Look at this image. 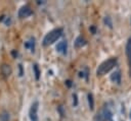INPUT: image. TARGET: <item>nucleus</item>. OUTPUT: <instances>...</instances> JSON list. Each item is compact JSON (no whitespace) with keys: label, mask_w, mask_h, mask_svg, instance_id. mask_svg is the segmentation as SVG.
I'll return each instance as SVG.
<instances>
[{"label":"nucleus","mask_w":131,"mask_h":121,"mask_svg":"<svg viewBox=\"0 0 131 121\" xmlns=\"http://www.w3.org/2000/svg\"><path fill=\"white\" fill-rule=\"evenodd\" d=\"M126 55H127L128 64H129V73L131 76V38L128 40L127 45H126Z\"/></svg>","instance_id":"5"},{"label":"nucleus","mask_w":131,"mask_h":121,"mask_svg":"<svg viewBox=\"0 0 131 121\" xmlns=\"http://www.w3.org/2000/svg\"><path fill=\"white\" fill-rule=\"evenodd\" d=\"M32 13H33V11H32L31 7L29 5H24L18 10V17L19 18H27L30 15H32Z\"/></svg>","instance_id":"4"},{"label":"nucleus","mask_w":131,"mask_h":121,"mask_svg":"<svg viewBox=\"0 0 131 121\" xmlns=\"http://www.w3.org/2000/svg\"><path fill=\"white\" fill-rule=\"evenodd\" d=\"M86 45V40L83 38V37H78L77 39H76V41H75V46L77 47V48H82V47H84Z\"/></svg>","instance_id":"9"},{"label":"nucleus","mask_w":131,"mask_h":121,"mask_svg":"<svg viewBox=\"0 0 131 121\" xmlns=\"http://www.w3.org/2000/svg\"><path fill=\"white\" fill-rule=\"evenodd\" d=\"M25 47L30 49L31 51H34V48H35V39L34 38H31L29 41H27L25 43Z\"/></svg>","instance_id":"10"},{"label":"nucleus","mask_w":131,"mask_h":121,"mask_svg":"<svg viewBox=\"0 0 131 121\" xmlns=\"http://www.w3.org/2000/svg\"><path fill=\"white\" fill-rule=\"evenodd\" d=\"M67 48H68V44H67L66 41H61V42H59V43L56 45V50H57V52L62 53V54H64V53L67 52Z\"/></svg>","instance_id":"7"},{"label":"nucleus","mask_w":131,"mask_h":121,"mask_svg":"<svg viewBox=\"0 0 131 121\" xmlns=\"http://www.w3.org/2000/svg\"><path fill=\"white\" fill-rule=\"evenodd\" d=\"M111 80L113 81V82H116V83H120L121 82V72L119 71V70H117V71H115L112 75H111Z\"/></svg>","instance_id":"8"},{"label":"nucleus","mask_w":131,"mask_h":121,"mask_svg":"<svg viewBox=\"0 0 131 121\" xmlns=\"http://www.w3.org/2000/svg\"><path fill=\"white\" fill-rule=\"evenodd\" d=\"M33 69H34V72H35V77H36V79L38 80L39 77H40V71H39L38 65H37V64H34V65H33Z\"/></svg>","instance_id":"13"},{"label":"nucleus","mask_w":131,"mask_h":121,"mask_svg":"<svg viewBox=\"0 0 131 121\" xmlns=\"http://www.w3.org/2000/svg\"><path fill=\"white\" fill-rule=\"evenodd\" d=\"M38 107H39V103L37 101H35L31 105V108L29 110V117H30L31 121H38V115H37Z\"/></svg>","instance_id":"3"},{"label":"nucleus","mask_w":131,"mask_h":121,"mask_svg":"<svg viewBox=\"0 0 131 121\" xmlns=\"http://www.w3.org/2000/svg\"><path fill=\"white\" fill-rule=\"evenodd\" d=\"M62 36V28L58 27V28H54L52 31H50L48 34H46V36L43 39V46H49L52 45L54 42H56L60 37Z\"/></svg>","instance_id":"2"},{"label":"nucleus","mask_w":131,"mask_h":121,"mask_svg":"<svg viewBox=\"0 0 131 121\" xmlns=\"http://www.w3.org/2000/svg\"><path fill=\"white\" fill-rule=\"evenodd\" d=\"M0 70H1V74H2L4 77H8V76L11 74V72H12L11 67H10L8 64H5V63L1 65Z\"/></svg>","instance_id":"6"},{"label":"nucleus","mask_w":131,"mask_h":121,"mask_svg":"<svg viewBox=\"0 0 131 121\" xmlns=\"http://www.w3.org/2000/svg\"><path fill=\"white\" fill-rule=\"evenodd\" d=\"M88 104H89L90 110H93L94 109V100H93V95L91 93L88 94Z\"/></svg>","instance_id":"11"},{"label":"nucleus","mask_w":131,"mask_h":121,"mask_svg":"<svg viewBox=\"0 0 131 121\" xmlns=\"http://www.w3.org/2000/svg\"><path fill=\"white\" fill-rule=\"evenodd\" d=\"M104 21H105V23L107 22V24H108V26H110V27H112V22H111V19H110V17H108V16H106V17L104 18Z\"/></svg>","instance_id":"14"},{"label":"nucleus","mask_w":131,"mask_h":121,"mask_svg":"<svg viewBox=\"0 0 131 121\" xmlns=\"http://www.w3.org/2000/svg\"><path fill=\"white\" fill-rule=\"evenodd\" d=\"M9 113L7 111H3L0 114V121H9Z\"/></svg>","instance_id":"12"},{"label":"nucleus","mask_w":131,"mask_h":121,"mask_svg":"<svg viewBox=\"0 0 131 121\" xmlns=\"http://www.w3.org/2000/svg\"><path fill=\"white\" fill-rule=\"evenodd\" d=\"M117 65V58L113 57V58H110L105 61H103L97 68L96 70V74L98 76H102L104 74H106L107 72H110L115 66Z\"/></svg>","instance_id":"1"}]
</instances>
